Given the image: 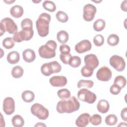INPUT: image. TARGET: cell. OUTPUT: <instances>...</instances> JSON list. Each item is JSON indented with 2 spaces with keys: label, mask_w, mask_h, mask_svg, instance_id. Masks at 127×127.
<instances>
[{
  "label": "cell",
  "mask_w": 127,
  "mask_h": 127,
  "mask_svg": "<svg viewBox=\"0 0 127 127\" xmlns=\"http://www.w3.org/2000/svg\"><path fill=\"white\" fill-rule=\"evenodd\" d=\"M79 107L80 103L78 100L74 96H72L59 101L56 106V110L61 114L71 113L78 110Z\"/></svg>",
  "instance_id": "cell-1"
},
{
  "label": "cell",
  "mask_w": 127,
  "mask_h": 127,
  "mask_svg": "<svg viewBox=\"0 0 127 127\" xmlns=\"http://www.w3.org/2000/svg\"><path fill=\"white\" fill-rule=\"evenodd\" d=\"M51 19L50 15L46 12H43L39 15L36 21V25L38 33L40 36L44 37L48 35Z\"/></svg>",
  "instance_id": "cell-2"
},
{
  "label": "cell",
  "mask_w": 127,
  "mask_h": 127,
  "mask_svg": "<svg viewBox=\"0 0 127 127\" xmlns=\"http://www.w3.org/2000/svg\"><path fill=\"white\" fill-rule=\"evenodd\" d=\"M57 47L56 42L54 40L47 41L45 45L41 46L38 49L39 56L44 59H51L56 56V50Z\"/></svg>",
  "instance_id": "cell-3"
},
{
  "label": "cell",
  "mask_w": 127,
  "mask_h": 127,
  "mask_svg": "<svg viewBox=\"0 0 127 127\" xmlns=\"http://www.w3.org/2000/svg\"><path fill=\"white\" fill-rule=\"evenodd\" d=\"M18 27L14 21L9 17H5L0 21V36L6 31L9 34L17 32Z\"/></svg>",
  "instance_id": "cell-4"
},
{
  "label": "cell",
  "mask_w": 127,
  "mask_h": 127,
  "mask_svg": "<svg viewBox=\"0 0 127 127\" xmlns=\"http://www.w3.org/2000/svg\"><path fill=\"white\" fill-rule=\"evenodd\" d=\"M62 66L57 61L45 63L41 66V73L46 76H50L54 73L60 72Z\"/></svg>",
  "instance_id": "cell-5"
},
{
  "label": "cell",
  "mask_w": 127,
  "mask_h": 127,
  "mask_svg": "<svg viewBox=\"0 0 127 127\" xmlns=\"http://www.w3.org/2000/svg\"><path fill=\"white\" fill-rule=\"evenodd\" d=\"M30 110L31 113L40 120H45L49 117L48 110L39 103L34 104L31 106Z\"/></svg>",
  "instance_id": "cell-6"
},
{
  "label": "cell",
  "mask_w": 127,
  "mask_h": 127,
  "mask_svg": "<svg viewBox=\"0 0 127 127\" xmlns=\"http://www.w3.org/2000/svg\"><path fill=\"white\" fill-rule=\"evenodd\" d=\"M33 29H23L14 34L13 39L14 42L20 43L23 41H29L33 36Z\"/></svg>",
  "instance_id": "cell-7"
},
{
  "label": "cell",
  "mask_w": 127,
  "mask_h": 127,
  "mask_svg": "<svg viewBox=\"0 0 127 127\" xmlns=\"http://www.w3.org/2000/svg\"><path fill=\"white\" fill-rule=\"evenodd\" d=\"M77 97L80 100L86 102L88 104L94 103L97 98V96L95 93L86 88H82L78 91Z\"/></svg>",
  "instance_id": "cell-8"
},
{
  "label": "cell",
  "mask_w": 127,
  "mask_h": 127,
  "mask_svg": "<svg viewBox=\"0 0 127 127\" xmlns=\"http://www.w3.org/2000/svg\"><path fill=\"white\" fill-rule=\"evenodd\" d=\"M110 65L117 71H122L126 67V62L124 58L118 55L112 56L109 61Z\"/></svg>",
  "instance_id": "cell-9"
},
{
  "label": "cell",
  "mask_w": 127,
  "mask_h": 127,
  "mask_svg": "<svg viewBox=\"0 0 127 127\" xmlns=\"http://www.w3.org/2000/svg\"><path fill=\"white\" fill-rule=\"evenodd\" d=\"M96 7L92 4L88 3L83 7V17L86 21H91L94 18L96 13Z\"/></svg>",
  "instance_id": "cell-10"
},
{
  "label": "cell",
  "mask_w": 127,
  "mask_h": 127,
  "mask_svg": "<svg viewBox=\"0 0 127 127\" xmlns=\"http://www.w3.org/2000/svg\"><path fill=\"white\" fill-rule=\"evenodd\" d=\"M112 72L111 69L107 66H104L100 68L97 73L96 77L100 81H108L110 80L112 77Z\"/></svg>",
  "instance_id": "cell-11"
},
{
  "label": "cell",
  "mask_w": 127,
  "mask_h": 127,
  "mask_svg": "<svg viewBox=\"0 0 127 127\" xmlns=\"http://www.w3.org/2000/svg\"><path fill=\"white\" fill-rule=\"evenodd\" d=\"M3 110L5 114L10 115L13 114L15 110V102L10 97H6L3 102Z\"/></svg>",
  "instance_id": "cell-12"
},
{
  "label": "cell",
  "mask_w": 127,
  "mask_h": 127,
  "mask_svg": "<svg viewBox=\"0 0 127 127\" xmlns=\"http://www.w3.org/2000/svg\"><path fill=\"white\" fill-rule=\"evenodd\" d=\"M92 45L88 40H83L77 43L75 46V50L79 54L85 53L91 50Z\"/></svg>",
  "instance_id": "cell-13"
},
{
  "label": "cell",
  "mask_w": 127,
  "mask_h": 127,
  "mask_svg": "<svg viewBox=\"0 0 127 127\" xmlns=\"http://www.w3.org/2000/svg\"><path fill=\"white\" fill-rule=\"evenodd\" d=\"M84 63L85 65L92 68L95 69L99 65V61L97 56L94 54L87 55L84 58Z\"/></svg>",
  "instance_id": "cell-14"
},
{
  "label": "cell",
  "mask_w": 127,
  "mask_h": 127,
  "mask_svg": "<svg viewBox=\"0 0 127 127\" xmlns=\"http://www.w3.org/2000/svg\"><path fill=\"white\" fill-rule=\"evenodd\" d=\"M67 78L64 76H54L50 78V83L54 87H63L67 83Z\"/></svg>",
  "instance_id": "cell-15"
},
{
  "label": "cell",
  "mask_w": 127,
  "mask_h": 127,
  "mask_svg": "<svg viewBox=\"0 0 127 127\" xmlns=\"http://www.w3.org/2000/svg\"><path fill=\"white\" fill-rule=\"evenodd\" d=\"M90 114L87 113L81 114L75 121V124L79 127H85L88 125L89 122Z\"/></svg>",
  "instance_id": "cell-16"
},
{
  "label": "cell",
  "mask_w": 127,
  "mask_h": 127,
  "mask_svg": "<svg viewBox=\"0 0 127 127\" xmlns=\"http://www.w3.org/2000/svg\"><path fill=\"white\" fill-rule=\"evenodd\" d=\"M22 56L24 61L27 63L33 62L36 58L35 52L31 49H27L24 50L22 53Z\"/></svg>",
  "instance_id": "cell-17"
},
{
  "label": "cell",
  "mask_w": 127,
  "mask_h": 127,
  "mask_svg": "<svg viewBox=\"0 0 127 127\" xmlns=\"http://www.w3.org/2000/svg\"><path fill=\"white\" fill-rule=\"evenodd\" d=\"M97 108L99 112L102 114L106 113L110 108L109 103L108 101L105 99L100 100L97 103Z\"/></svg>",
  "instance_id": "cell-18"
},
{
  "label": "cell",
  "mask_w": 127,
  "mask_h": 127,
  "mask_svg": "<svg viewBox=\"0 0 127 127\" xmlns=\"http://www.w3.org/2000/svg\"><path fill=\"white\" fill-rule=\"evenodd\" d=\"M23 8L19 5H15L11 7L10 9V13L12 16L14 18H19L21 17L23 14Z\"/></svg>",
  "instance_id": "cell-19"
},
{
  "label": "cell",
  "mask_w": 127,
  "mask_h": 127,
  "mask_svg": "<svg viewBox=\"0 0 127 127\" xmlns=\"http://www.w3.org/2000/svg\"><path fill=\"white\" fill-rule=\"evenodd\" d=\"M6 60L10 64H17L20 60V56L17 51H12L9 53L7 56Z\"/></svg>",
  "instance_id": "cell-20"
},
{
  "label": "cell",
  "mask_w": 127,
  "mask_h": 127,
  "mask_svg": "<svg viewBox=\"0 0 127 127\" xmlns=\"http://www.w3.org/2000/svg\"><path fill=\"white\" fill-rule=\"evenodd\" d=\"M21 97L24 102L30 103L34 100L35 94L30 90H25L22 93Z\"/></svg>",
  "instance_id": "cell-21"
},
{
  "label": "cell",
  "mask_w": 127,
  "mask_h": 127,
  "mask_svg": "<svg viewBox=\"0 0 127 127\" xmlns=\"http://www.w3.org/2000/svg\"><path fill=\"white\" fill-rule=\"evenodd\" d=\"M68 34L64 30H61L57 33V39L58 41L62 44H64L66 43L68 40Z\"/></svg>",
  "instance_id": "cell-22"
},
{
  "label": "cell",
  "mask_w": 127,
  "mask_h": 127,
  "mask_svg": "<svg viewBox=\"0 0 127 127\" xmlns=\"http://www.w3.org/2000/svg\"><path fill=\"white\" fill-rule=\"evenodd\" d=\"M12 125L15 127H21L24 124L23 118L19 115H16L11 119Z\"/></svg>",
  "instance_id": "cell-23"
},
{
  "label": "cell",
  "mask_w": 127,
  "mask_h": 127,
  "mask_svg": "<svg viewBox=\"0 0 127 127\" xmlns=\"http://www.w3.org/2000/svg\"><path fill=\"white\" fill-rule=\"evenodd\" d=\"M106 25V22L103 19H98L93 23V29L97 32L103 30Z\"/></svg>",
  "instance_id": "cell-24"
},
{
  "label": "cell",
  "mask_w": 127,
  "mask_h": 127,
  "mask_svg": "<svg viewBox=\"0 0 127 127\" xmlns=\"http://www.w3.org/2000/svg\"><path fill=\"white\" fill-rule=\"evenodd\" d=\"M23 69L19 65L13 67L11 70V75L15 78L21 77L23 74Z\"/></svg>",
  "instance_id": "cell-25"
},
{
  "label": "cell",
  "mask_w": 127,
  "mask_h": 127,
  "mask_svg": "<svg viewBox=\"0 0 127 127\" xmlns=\"http://www.w3.org/2000/svg\"><path fill=\"white\" fill-rule=\"evenodd\" d=\"M120 41L119 36L115 34H110L107 38V43L111 46H115L118 44Z\"/></svg>",
  "instance_id": "cell-26"
},
{
  "label": "cell",
  "mask_w": 127,
  "mask_h": 127,
  "mask_svg": "<svg viewBox=\"0 0 127 127\" xmlns=\"http://www.w3.org/2000/svg\"><path fill=\"white\" fill-rule=\"evenodd\" d=\"M44 8L50 12H54L56 9V5L55 3L50 0H45L42 4Z\"/></svg>",
  "instance_id": "cell-27"
},
{
  "label": "cell",
  "mask_w": 127,
  "mask_h": 127,
  "mask_svg": "<svg viewBox=\"0 0 127 127\" xmlns=\"http://www.w3.org/2000/svg\"><path fill=\"white\" fill-rule=\"evenodd\" d=\"M114 83L119 86L121 89L124 88L126 85L127 81L126 78L122 75H118L114 79Z\"/></svg>",
  "instance_id": "cell-28"
},
{
  "label": "cell",
  "mask_w": 127,
  "mask_h": 127,
  "mask_svg": "<svg viewBox=\"0 0 127 127\" xmlns=\"http://www.w3.org/2000/svg\"><path fill=\"white\" fill-rule=\"evenodd\" d=\"M2 44L3 47L4 48H5V49H10L14 47V46L15 45V43H14L13 38L8 37H6V38H4L3 40Z\"/></svg>",
  "instance_id": "cell-29"
},
{
  "label": "cell",
  "mask_w": 127,
  "mask_h": 127,
  "mask_svg": "<svg viewBox=\"0 0 127 127\" xmlns=\"http://www.w3.org/2000/svg\"><path fill=\"white\" fill-rule=\"evenodd\" d=\"M94 82L90 80H80L77 83V87L78 88L81 87H86L87 88H91L93 87Z\"/></svg>",
  "instance_id": "cell-30"
},
{
  "label": "cell",
  "mask_w": 127,
  "mask_h": 127,
  "mask_svg": "<svg viewBox=\"0 0 127 127\" xmlns=\"http://www.w3.org/2000/svg\"><path fill=\"white\" fill-rule=\"evenodd\" d=\"M81 60L80 57L75 56H72L69 60L68 64L72 67H77L81 64Z\"/></svg>",
  "instance_id": "cell-31"
},
{
  "label": "cell",
  "mask_w": 127,
  "mask_h": 127,
  "mask_svg": "<svg viewBox=\"0 0 127 127\" xmlns=\"http://www.w3.org/2000/svg\"><path fill=\"white\" fill-rule=\"evenodd\" d=\"M105 123L109 126H114L117 123L118 118L114 114H109L105 118Z\"/></svg>",
  "instance_id": "cell-32"
},
{
  "label": "cell",
  "mask_w": 127,
  "mask_h": 127,
  "mask_svg": "<svg viewBox=\"0 0 127 127\" xmlns=\"http://www.w3.org/2000/svg\"><path fill=\"white\" fill-rule=\"evenodd\" d=\"M57 94L58 97L61 99H65L70 97V92L67 89L64 88L58 90Z\"/></svg>",
  "instance_id": "cell-33"
},
{
  "label": "cell",
  "mask_w": 127,
  "mask_h": 127,
  "mask_svg": "<svg viewBox=\"0 0 127 127\" xmlns=\"http://www.w3.org/2000/svg\"><path fill=\"white\" fill-rule=\"evenodd\" d=\"M56 16L57 20L62 23H65L67 22L68 19V16L67 14L63 11H59L56 13Z\"/></svg>",
  "instance_id": "cell-34"
},
{
  "label": "cell",
  "mask_w": 127,
  "mask_h": 127,
  "mask_svg": "<svg viewBox=\"0 0 127 127\" xmlns=\"http://www.w3.org/2000/svg\"><path fill=\"white\" fill-rule=\"evenodd\" d=\"M89 122L94 126H98L102 122V117L98 114H94L90 117Z\"/></svg>",
  "instance_id": "cell-35"
},
{
  "label": "cell",
  "mask_w": 127,
  "mask_h": 127,
  "mask_svg": "<svg viewBox=\"0 0 127 127\" xmlns=\"http://www.w3.org/2000/svg\"><path fill=\"white\" fill-rule=\"evenodd\" d=\"M93 71L94 69H93L92 68H91L87 66L86 65H84L82 67L81 69V73L83 76L88 77L92 75L93 73Z\"/></svg>",
  "instance_id": "cell-36"
},
{
  "label": "cell",
  "mask_w": 127,
  "mask_h": 127,
  "mask_svg": "<svg viewBox=\"0 0 127 127\" xmlns=\"http://www.w3.org/2000/svg\"><path fill=\"white\" fill-rule=\"evenodd\" d=\"M21 27L22 29L24 28H33V22L30 18H25L21 22Z\"/></svg>",
  "instance_id": "cell-37"
},
{
  "label": "cell",
  "mask_w": 127,
  "mask_h": 127,
  "mask_svg": "<svg viewBox=\"0 0 127 127\" xmlns=\"http://www.w3.org/2000/svg\"><path fill=\"white\" fill-rule=\"evenodd\" d=\"M104 42V38L101 34L96 35L93 38V43L95 46L100 47L103 45Z\"/></svg>",
  "instance_id": "cell-38"
},
{
  "label": "cell",
  "mask_w": 127,
  "mask_h": 127,
  "mask_svg": "<svg viewBox=\"0 0 127 127\" xmlns=\"http://www.w3.org/2000/svg\"><path fill=\"white\" fill-rule=\"evenodd\" d=\"M71 55L69 53V54H61L60 56V58L61 61L65 64H68L69 61L71 57Z\"/></svg>",
  "instance_id": "cell-39"
},
{
  "label": "cell",
  "mask_w": 127,
  "mask_h": 127,
  "mask_svg": "<svg viewBox=\"0 0 127 127\" xmlns=\"http://www.w3.org/2000/svg\"><path fill=\"white\" fill-rule=\"evenodd\" d=\"M121 88L114 83L110 87V92L113 95H117L119 94V93L121 92Z\"/></svg>",
  "instance_id": "cell-40"
},
{
  "label": "cell",
  "mask_w": 127,
  "mask_h": 127,
  "mask_svg": "<svg viewBox=\"0 0 127 127\" xmlns=\"http://www.w3.org/2000/svg\"><path fill=\"white\" fill-rule=\"evenodd\" d=\"M60 51L61 54H69L70 53V48L69 46L66 44H63L60 46Z\"/></svg>",
  "instance_id": "cell-41"
},
{
  "label": "cell",
  "mask_w": 127,
  "mask_h": 127,
  "mask_svg": "<svg viewBox=\"0 0 127 127\" xmlns=\"http://www.w3.org/2000/svg\"><path fill=\"white\" fill-rule=\"evenodd\" d=\"M121 117L124 121L125 122L127 121V108L125 107L122 110L121 112Z\"/></svg>",
  "instance_id": "cell-42"
},
{
  "label": "cell",
  "mask_w": 127,
  "mask_h": 127,
  "mask_svg": "<svg viewBox=\"0 0 127 127\" xmlns=\"http://www.w3.org/2000/svg\"><path fill=\"white\" fill-rule=\"evenodd\" d=\"M127 1L126 0L122 1L121 4V8L122 10L126 12L127 11Z\"/></svg>",
  "instance_id": "cell-43"
},
{
  "label": "cell",
  "mask_w": 127,
  "mask_h": 127,
  "mask_svg": "<svg viewBox=\"0 0 127 127\" xmlns=\"http://www.w3.org/2000/svg\"><path fill=\"white\" fill-rule=\"evenodd\" d=\"M46 127V125L43 124V123H38L36 125H35V127Z\"/></svg>",
  "instance_id": "cell-44"
},
{
  "label": "cell",
  "mask_w": 127,
  "mask_h": 127,
  "mask_svg": "<svg viewBox=\"0 0 127 127\" xmlns=\"http://www.w3.org/2000/svg\"><path fill=\"white\" fill-rule=\"evenodd\" d=\"M14 1H15L14 0H13V1H11V0H8V1L4 0V2H5V3H8V4H11V3H12V2H14Z\"/></svg>",
  "instance_id": "cell-45"
},
{
  "label": "cell",
  "mask_w": 127,
  "mask_h": 127,
  "mask_svg": "<svg viewBox=\"0 0 127 127\" xmlns=\"http://www.w3.org/2000/svg\"><path fill=\"white\" fill-rule=\"evenodd\" d=\"M126 123H121V124H120V125H118V127H123V126H126L127 125H124V124H125Z\"/></svg>",
  "instance_id": "cell-46"
}]
</instances>
